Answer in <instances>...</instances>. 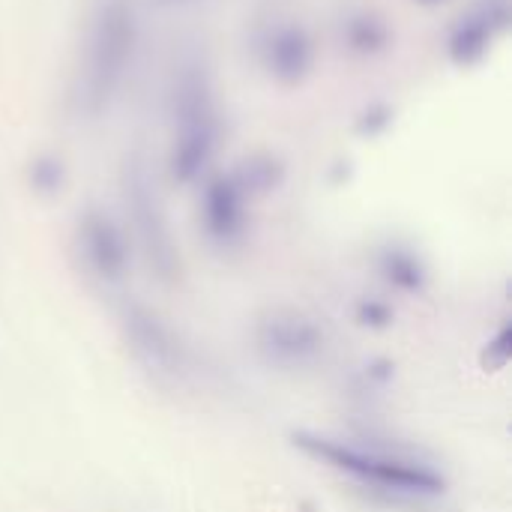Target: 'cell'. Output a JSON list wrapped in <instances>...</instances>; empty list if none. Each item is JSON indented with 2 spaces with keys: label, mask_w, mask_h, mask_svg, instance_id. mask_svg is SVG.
<instances>
[{
  "label": "cell",
  "mask_w": 512,
  "mask_h": 512,
  "mask_svg": "<svg viewBox=\"0 0 512 512\" xmlns=\"http://www.w3.org/2000/svg\"><path fill=\"white\" fill-rule=\"evenodd\" d=\"M291 441L306 459L390 501L423 504L447 492V477L432 462L378 441H357L330 432H294Z\"/></svg>",
  "instance_id": "cell-1"
},
{
  "label": "cell",
  "mask_w": 512,
  "mask_h": 512,
  "mask_svg": "<svg viewBox=\"0 0 512 512\" xmlns=\"http://www.w3.org/2000/svg\"><path fill=\"white\" fill-rule=\"evenodd\" d=\"M225 141V117L204 57L186 54L168 84V177L192 186L207 177Z\"/></svg>",
  "instance_id": "cell-2"
},
{
  "label": "cell",
  "mask_w": 512,
  "mask_h": 512,
  "mask_svg": "<svg viewBox=\"0 0 512 512\" xmlns=\"http://www.w3.org/2000/svg\"><path fill=\"white\" fill-rule=\"evenodd\" d=\"M138 39L141 27L132 0H96L72 78V105L81 117L96 120L108 114L132 72Z\"/></svg>",
  "instance_id": "cell-3"
},
{
  "label": "cell",
  "mask_w": 512,
  "mask_h": 512,
  "mask_svg": "<svg viewBox=\"0 0 512 512\" xmlns=\"http://www.w3.org/2000/svg\"><path fill=\"white\" fill-rule=\"evenodd\" d=\"M282 177V165L273 156H252L231 171L213 174L201 186L198 222L204 237L222 249H237L252 228V204L267 195Z\"/></svg>",
  "instance_id": "cell-4"
},
{
  "label": "cell",
  "mask_w": 512,
  "mask_h": 512,
  "mask_svg": "<svg viewBox=\"0 0 512 512\" xmlns=\"http://www.w3.org/2000/svg\"><path fill=\"white\" fill-rule=\"evenodd\" d=\"M120 186H123V204L129 213L132 237L144 261L162 282H174L180 276V252L174 243V231H171L156 177L144 153H129L123 159Z\"/></svg>",
  "instance_id": "cell-5"
},
{
  "label": "cell",
  "mask_w": 512,
  "mask_h": 512,
  "mask_svg": "<svg viewBox=\"0 0 512 512\" xmlns=\"http://www.w3.org/2000/svg\"><path fill=\"white\" fill-rule=\"evenodd\" d=\"M120 333L129 354L156 378L180 381L189 372V348L177 336V330L144 303H123L120 309Z\"/></svg>",
  "instance_id": "cell-6"
},
{
  "label": "cell",
  "mask_w": 512,
  "mask_h": 512,
  "mask_svg": "<svg viewBox=\"0 0 512 512\" xmlns=\"http://www.w3.org/2000/svg\"><path fill=\"white\" fill-rule=\"evenodd\" d=\"M75 255L84 273L102 288H117L129 276V264H132L129 234L102 207L81 210L75 222Z\"/></svg>",
  "instance_id": "cell-7"
},
{
  "label": "cell",
  "mask_w": 512,
  "mask_h": 512,
  "mask_svg": "<svg viewBox=\"0 0 512 512\" xmlns=\"http://www.w3.org/2000/svg\"><path fill=\"white\" fill-rule=\"evenodd\" d=\"M255 348L267 366L297 372L321 360L324 330L297 309H270L255 321Z\"/></svg>",
  "instance_id": "cell-8"
},
{
  "label": "cell",
  "mask_w": 512,
  "mask_h": 512,
  "mask_svg": "<svg viewBox=\"0 0 512 512\" xmlns=\"http://www.w3.org/2000/svg\"><path fill=\"white\" fill-rule=\"evenodd\" d=\"M255 57L264 75L279 87H300L315 72L318 48L306 24L294 18H276L255 36Z\"/></svg>",
  "instance_id": "cell-9"
},
{
  "label": "cell",
  "mask_w": 512,
  "mask_h": 512,
  "mask_svg": "<svg viewBox=\"0 0 512 512\" xmlns=\"http://www.w3.org/2000/svg\"><path fill=\"white\" fill-rule=\"evenodd\" d=\"M512 3L510 0H474L447 33V60L459 69L480 66L495 45L510 33Z\"/></svg>",
  "instance_id": "cell-10"
},
{
  "label": "cell",
  "mask_w": 512,
  "mask_h": 512,
  "mask_svg": "<svg viewBox=\"0 0 512 512\" xmlns=\"http://www.w3.org/2000/svg\"><path fill=\"white\" fill-rule=\"evenodd\" d=\"M339 42L354 57H381L393 48L396 33L378 9L354 6L339 21Z\"/></svg>",
  "instance_id": "cell-11"
},
{
  "label": "cell",
  "mask_w": 512,
  "mask_h": 512,
  "mask_svg": "<svg viewBox=\"0 0 512 512\" xmlns=\"http://www.w3.org/2000/svg\"><path fill=\"white\" fill-rule=\"evenodd\" d=\"M381 273H384V279L393 285V288H399V291H420L423 288V282H426V270H423V264H420V258L411 252V249H405V246H387L384 252H381Z\"/></svg>",
  "instance_id": "cell-12"
},
{
  "label": "cell",
  "mask_w": 512,
  "mask_h": 512,
  "mask_svg": "<svg viewBox=\"0 0 512 512\" xmlns=\"http://www.w3.org/2000/svg\"><path fill=\"white\" fill-rule=\"evenodd\" d=\"M63 183H66V168H63L60 156H54V153L33 156V162H30V186L39 195H54V192L63 189Z\"/></svg>",
  "instance_id": "cell-13"
},
{
  "label": "cell",
  "mask_w": 512,
  "mask_h": 512,
  "mask_svg": "<svg viewBox=\"0 0 512 512\" xmlns=\"http://www.w3.org/2000/svg\"><path fill=\"white\" fill-rule=\"evenodd\" d=\"M390 117H393V111L387 108V105H369L360 117H357V129L363 132V135H378V132H384L387 126H390Z\"/></svg>",
  "instance_id": "cell-14"
},
{
  "label": "cell",
  "mask_w": 512,
  "mask_h": 512,
  "mask_svg": "<svg viewBox=\"0 0 512 512\" xmlns=\"http://www.w3.org/2000/svg\"><path fill=\"white\" fill-rule=\"evenodd\" d=\"M414 3H420V6H438V3H444V0H414Z\"/></svg>",
  "instance_id": "cell-15"
},
{
  "label": "cell",
  "mask_w": 512,
  "mask_h": 512,
  "mask_svg": "<svg viewBox=\"0 0 512 512\" xmlns=\"http://www.w3.org/2000/svg\"><path fill=\"white\" fill-rule=\"evenodd\" d=\"M162 3H186V0H162Z\"/></svg>",
  "instance_id": "cell-16"
}]
</instances>
